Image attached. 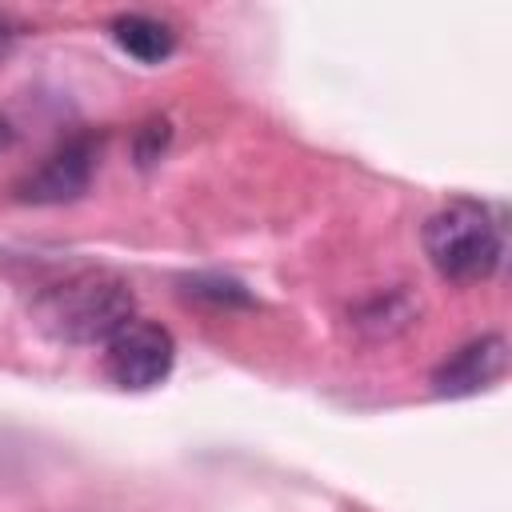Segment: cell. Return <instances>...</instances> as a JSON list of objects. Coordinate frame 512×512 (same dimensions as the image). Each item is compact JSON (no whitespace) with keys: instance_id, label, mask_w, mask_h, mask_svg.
I'll return each mask as SVG.
<instances>
[{"instance_id":"6da1fadb","label":"cell","mask_w":512,"mask_h":512,"mask_svg":"<svg viewBox=\"0 0 512 512\" xmlns=\"http://www.w3.org/2000/svg\"><path fill=\"white\" fill-rule=\"evenodd\" d=\"M424 252L444 280L476 284L496 272L504 256V232L484 204L452 200L424 220Z\"/></svg>"},{"instance_id":"7a4b0ae2","label":"cell","mask_w":512,"mask_h":512,"mask_svg":"<svg viewBox=\"0 0 512 512\" xmlns=\"http://www.w3.org/2000/svg\"><path fill=\"white\" fill-rule=\"evenodd\" d=\"M36 316L40 328L60 340L96 344L132 320V292L116 276H76L68 284L48 288L36 304Z\"/></svg>"},{"instance_id":"3957f363","label":"cell","mask_w":512,"mask_h":512,"mask_svg":"<svg viewBox=\"0 0 512 512\" xmlns=\"http://www.w3.org/2000/svg\"><path fill=\"white\" fill-rule=\"evenodd\" d=\"M176 360V340L164 324L156 320H128L124 328H116L104 340V372L116 388L128 392H144L156 388Z\"/></svg>"},{"instance_id":"277c9868","label":"cell","mask_w":512,"mask_h":512,"mask_svg":"<svg viewBox=\"0 0 512 512\" xmlns=\"http://www.w3.org/2000/svg\"><path fill=\"white\" fill-rule=\"evenodd\" d=\"M96 140L92 136H76L68 144H60L24 184L20 196L32 204H60V200H76L96 172Z\"/></svg>"},{"instance_id":"5b68a950","label":"cell","mask_w":512,"mask_h":512,"mask_svg":"<svg viewBox=\"0 0 512 512\" xmlns=\"http://www.w3.org/2000/svg\"><path fill=\"white\" fill-rule=\"evenodd\" d=\"M508 372V340L500 332H488L480 340H468L460 352H452L432 372L436 396H476L480 388H492Z\"/></svg>"},{"instance_id":"8992f818","label":"cell","mask_w":512,"mask_h":512,"mask_svg":"<svg viewBox=\"0 0 512 512\" xmlns=\"http://www.w3.org/2000/svg\"><path fill=\"white\" fill-rule=\"evenodd\" d=\"M112 40H116L128 56H136L140 64H160V60H168L172 48H176V32H172L164 20L144 16V12H124V16H116V20H112Z\"/></svg>"},{"instance_id":"52a82bcc","label":"cell","mask_w":512,"mask_h":512,"mask_svg":"<svg viewBox=\"0 0 512 512\" xmlns=\"http://www.w3.org/2000/svg\"><path fill=\"white\" fill-rule=\"evenodd\" d=\"M356 324L368 328L372 336H396L412 324V300L404 292H388V296H376L372 304H364L356 312Z\"/></svg>"},{"instance_id":"ba28073f","label":"cell","mask_w":512,"mask_h":512,"mask_svg":"<svg viewBox=\"0 0 512 512\" xmlns=\"http://www.w3.org/2000/svg\"><path fill=\"white\" fill-rule=\"evenodd\" d=\"M188 292L192 296H204V300H216V304H248V292L236 284V280H204V276H196L192 284H188Z\"/></svg>"},{"instance_id":"9c48e42d","label":"cell","mask_w":512,"mask_h":512,"mask_svg":"<svg viewBox=\"0 0 512 512\" xmlns=\"http://www.w3.org/2000/svg\"><path fill=\"white\" fill-rule=\"evenodd\" d=\"M164 144H168V120H148V124L140 128V136H136V156H140V164L160 160Z\"/></svg>"},{"instance_id":"30bf717a","label":"cell","mask_w":512,"mask_h":512,"mask_svg":"<svg viewBox=\"0 0 512 512\" xmlns=\"http://www.w3.org/2000/svg\"><path fill=\"white\" fill-rule=\"evenodd\" d=\"M16 36V28H12V20L0 12V56H4V48H8V40Z\"/></svg>"},{"instance_id":"8fae6325","label":"cell","mask_w":512,"mask_h":512,"mask_svg":"<svg viewBox=\"0 0 512 512\" xmlns=\"http://www.w3.org/2000/svg\"><path fill=\"white\" fill-rule=\"evenodd\" d=\"M8 144H12V124H8L4 116H0V152H4Z\"/></svg>"}]
</instances>
